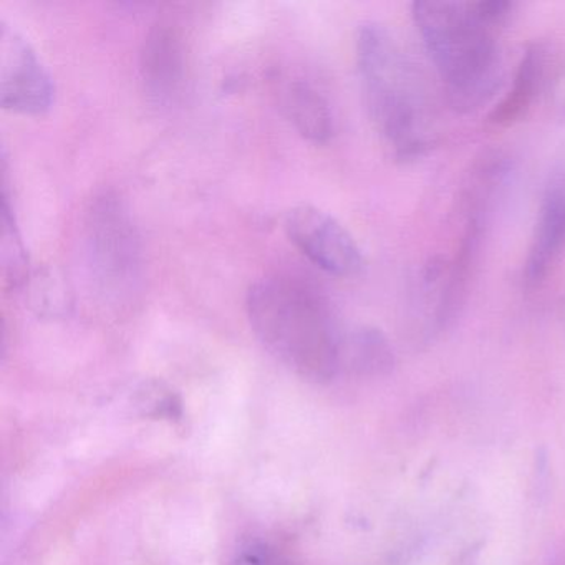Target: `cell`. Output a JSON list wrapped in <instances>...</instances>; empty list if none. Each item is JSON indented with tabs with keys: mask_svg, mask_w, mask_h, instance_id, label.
Here are the masks:
<instances>
[{
	"mask_svg": "<svg viewBox=\"0 0 565 565\" xmlns=\"http://www.w3.org/2000/svg\"><path fill=\"white\" fill-rule=\"evenodd\" d=\"M0 224H2L0 226V264H2L6 287L21 290L31 274L32 264L6 190L2 196Z\"/></svg>",
	"mask_w": 565,
	"mask_h": 565,
	"instance_id": "4fadbf2b",
	"label": "cell"
},
{
	"mask_svg": "<svg viewBox=\"0 0 565 565\" xmlns=\"http://www.w3.org/2000/svg\"><path fill=\"white\" fill-rule=\"evenodd\" d=\"M246 309L267 352L300 379L329 382L342 369L345 332L316 287L294 277H264L250 286Z\"/></svg>",
	"mask_w": 565,
	"mask_h": 565,
	"instance_id": "7a4b0ae2",
	"label": "cell"
},
{
	"mask_svg": "<svg viewBox=\"0 0 565 565\" xmlns=\"http://www.w3.org/2000/svg\"><path fill=\"white\" fill-rule=\"evenodd\" d=\"M511 12L512 4L502 0H423L413 4L416 29L455 110H479L501 88L504 62L495 31Z\"/></svg>",
	"mask_w": 565,
	"mask_h": 565,
	"instance_id": "6da1fadb",
	"label": "cell"
},
{
	"mask_svg": "<svg viewBox=\"0 0 565 565\" xmlns=\"http://www.w3.org/2000/svg\"><path fill=\"white\" fill-rule=\"evenodd\" d=\"M280 102L290 124L306 140L323 145L333 137L335 121L332 107L312 84L302 78L287 82Z\"/></svg>",
	"mask_w": 565,
	"mask_h": 565,
	"instance_id": "9c48e42d",
	"label": "cell"
},
{
	"mask_svg": "<svg viewBox=\"0 0 565 565\" xmlns=\"http://www.w3.org/2000/svg\"><path fill=\"white\" fill-rule=\"evenodd\" d=\"M55 100V85L31 42L0 21V104L21 115H44Z\"/></svg>",
	"mask_w": 565,
	"mask_h": 565,
	"instance_id": "5b68a950",
	"label": "cell"
},
{
	"mask_svg": "<svg viewBox=\"0 0 565 565\" xmlns=\"http://www.w3.org/2000/svg\"><path fill=\"white\" fill-rule=\"evenodd\" d=\"M552 565H565V554L558 555V557L552 562Z\"/></svg>",
	"mask_w": 565,
	"mask_h": 565,
	"instance_id": "e0dca14e",
	"label": "cell"
},
{
	"mask_svg": "<svg viewBox=\"0 0 565 565\" xmlns=\"http://www.w3.org/2000/svg\"><path fill=\"white\" fill-rule=\"evenodd\" d=\"M141 405L157 418L180 419L183 415L180 396L161 385L147 388Z\"/></svg>",
	"mask_w": 565,
	"mask_h": 565,
	"instance_id": "5bb4252c",
	"label": "cell"
},
{
	"mask_svg": "<svg viewBox=\"0 0 565 565\" xmlns=\"http://www.w3.org/2000/svg\"><path fill=\"white\" fill-rule=\"evenodd\" d=\"M554 100L561 114L565 115V64L562 65L561 72L555 77Z\"/></svg>",
	"mask_w": 565,
	"mask_h": 565,
	"instance_id": "2e32d148",
	"label": "cell"
},
{
	"mask_svg": "<svg viewBox=\"0 0 565 565\" xmlns=\"http://www.w3.org/2000/svg\"><path fill=\"white\" fill-rule=\"evenodd\" d=\"M141 77L148 95L168 102L178 94L184 77V49L181 35L171 24L154 25L141 51Z\"/></svg>",
	"mask_w": 565,
	"mask_h": 565,
	"instance_id": "ba28073f",
	"label": "cell"
},
{
	"mask_svg": "<svg viewBox=\"0 0 565 565\" xmlns=\"http://www.w3.org/2000/svg\"><path fill=\"white\" fill-rule=\"evenodd\" d=\"M21 290L29 309L39 317L64 319L74 309L71 284L55 267H32Z\"/></svg>",
	"mask_w": 565,
	"mask_h": 565,
	"instance_id": "8fae6325",
	"label": "cell"
},
{
	"mask_svg": "<svg viewBox=\"0 0 565 565\" xmlns=\"http://www.w3.org/2000/svg\"><path fill=\"white\" fill-rule=\"evenodd\" d=\"M284 227L300 253L326 273L350 277L362 270L363 256L359 244L326 211L310 204H299L287 211Z\"/></svg>",
	"mask_w": 565,
	"mask_h": 565,
	"instance_id": "8992f818",
	"label": "cell"
},
{
	"mask_svg": "<svg viewBox=\"0 0 565 565\" xmlns=\"http://www.w3.org/2000/svg\"><path fill=\"white\" fill-rule=\"evenodd\" d=\"M85 253L102 292L120 299L134 292L143 269V249L130 211L117 196L104 194L92 204L85 223Z\"/></svg>",
	"mask_w": 565,
	"mask_h": 565,
	"instance_id": "277c9868",
	"label": "cell"
},
{
	"mask_svg": "<svg viewBox=\"0 0 565 565\" xmlns=\"http://www.w3.org/2000/svg\"><path fill=\"white\" fill-rule=\"evenodd\" d=\"M356 65L370 120L393 157L415 160L435 143L425 81L398 39L379 22L356 34Z\"/></svg>",
	"mask_w": 565,
	"mask_h": 565,
	"instance_id": "3957f363",
	"label": "cell"
},
{
	"mask_svg": "<svg viewBox=\"0 0 565 565\" xmlns=\"http://www.w3.org/2000/svg\"><path fill=\"white\" fill-rule=\"evenodd\" d=\"M395 362L393 349L382 330L375 327H359L345 333L342 350V369L360 375H382Z\"/></svg>",
	"mask_w": 565,
	"mask_h": 565,
	"instance_id": "7c38bea8",
	"label": "cell"
},
{
	"mask_svg": "<svg viewBox=\"0 0 565 565\" xmlns=\"http://www.w3.org/2000/svg\"><path fill=\"white\" fill-rule=\"evenodd\" d=\"M545 77V51L541 45L527 49L522 55L521 64L515 72L512 88L501 104L491 111V121L495 125H512L521 120L534 104Z\"/></svg>",
	"mask_w": 565,
	"mask_h": 565,
	"instance_id": "30bf717a",
	"label": "cell"
},
{
	"mask_svg": "<svg viewBox=\"0 0 565 565\" xmlns=\"http://www.w3.org/2000/svg\"><path fill=\"white\" fill-rule=\"evenodd\" d=\"M565 250V170L552 177L545 188L535 223L534 236L525 259L527 286H537Z\"/></svg>",
	"mask_w": 565,
	"mask_h": 565,
	"instance_id": "52a82bcc",
	"label": "cell"
},
{
	"mask_svg": "<svg viewBox=\"0 0 565 565\" xmlns=\"http://www.w3.org/2000/svg\"><path fill=\"white\" fill-rule=\"evenodd\" d=\"M231 565H286V562L264 542H249L237 551Z\"/></svg>",
	"mask_w": 565,
	"mask_h": 565,
	"instance_id": "9a60e30c",
	"label": "cell"
}]
</instances>
